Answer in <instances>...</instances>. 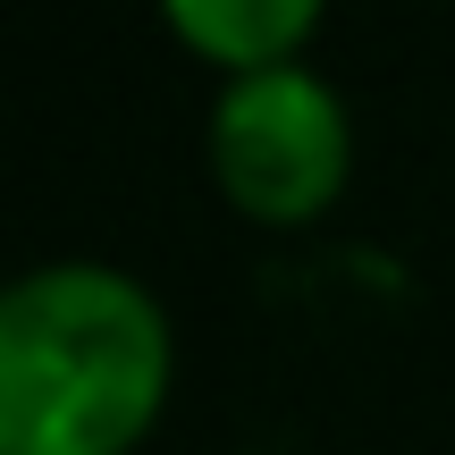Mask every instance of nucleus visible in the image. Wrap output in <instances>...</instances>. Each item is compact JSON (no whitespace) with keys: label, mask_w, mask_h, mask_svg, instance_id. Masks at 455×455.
<instances>
[{"label":"nucleus","mask_w":455,"mask_h":455,"mask_svg":"<svg viewBox=\"0 0 455 455\" xmlns=\"http://www.w3.org/2000/svg\"><path fill=\"white\" fill-rule=\"evenodd\" d=\"M178 388V329L118 261H34L0 295V455H135Z\"/></svg>","instance_id":"nucleus-1"},{"label":"nucleus","mask_w":455,"mask_h":455,"mask_svg":"<svg viewBox=\"0 0 455 455\" xmlns=\"http://www.w3.org/2000/svg\"><path fill=\"white\" fill-rule=\"evenodd\" d=\"M203 161L228 212L253 228H312L355 178V118L321 68H253L228 76L203 118Z\"/></svg>","instance_id":"nucleus-2"},{"label":"nucleus","mask_w":455,"mask_h":455,"mask_svg":"<svg viewBox=\"0 0 455 455\" xmlns=\"http://www.w3.org/2000/svg\"><path fill=\"white\" fill-rule=\"evenodd\" d=\"M161 26L195 51L203 68L228 76H253V68H287L304 60V43L321 34L329 0H152Z\"/></svg>","instance_id":"nucleus-3"}]
</instances>
